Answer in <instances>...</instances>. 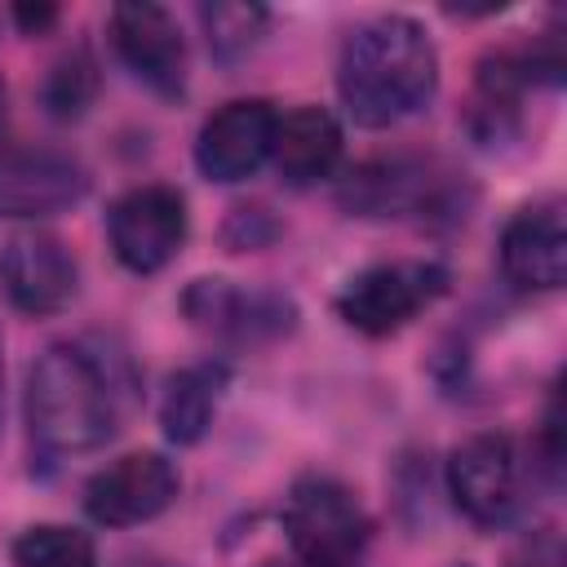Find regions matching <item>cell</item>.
Returning a JSON list of instances; mask_svg holds the SVG:
<instances>
[{
    "mask_svg": "<svg viewBox=\"0 0 567 567\" xmlns=\"http://www.w3.org/2000/svg\"><path fill=\"white\" fill-rule=\"evenodd\" d=\"M439 84V53L421 22L381 13L354 27L337 58V93L359 128H390L416 115Z\"/></svg>",
    "mask_w": 567,
    "mask_h": 567,
    "instance_id": "obj_1",
    "label": "cell"
},
{
    "mask_svg": "<svg viewBox=\"0 0 567 567\" xmlns=\"http://www.w3.org/2000/svg\"><path fill=\"white\" fill-rule=\"evenodd\" d=\"M27 425L53 456L102 447L115 434L106 368L80 346H49L27 372Z\"/></svg>",
    "mask_w": 567,
    "mask_h": 567,
    "instance_id": "obj_2",
    "label": "cell"
},
{
    "mask_svg": "<svg viewBox=\"0 0 567 567\" xmlns=\"http://www.w3.org/2000/svg\"><path fill=\"white\" fill-rule=\"evenodd\" d=\"M284 532L292 567H359L372 523L346 483L328 474H306L288 492Z\"/></svg>",
    "mask_w": 567,
    "mask_h": 567,
    "instance_id": "obj_3",
    "label": "cell"
},
{
    "mask_svg": "<svg viewBox=\"0 0 567 567\" xmlns=\"http://www.w3.org/2000/svg\"><path fill=\"white\" fill-rule=\"evenodd\" d=\"M443 292H447V270L439 261H381L359 270L337 292V315L363 337H390L408 328Z\"/></svg>",
    "mask_w": 567,
    "mask_h": 567,
    "instance_id": "obj_4",
    "label": "cell"
},
{
    "mask_svg": "<svg viewBox=\"0 0 567 567\" xmlns=\"http://www.w3.org/2000/svg\"><path fill=\"white\" fill-rule=\"evenodd\" d=\"M190 217H186V199L173 186H133L124 190L111 213H106V235H111V252L124 270L133 275H155L164 270L182 244H186Z\"/></svg>",
    "mask_w": 567,
    "mask_h": 567,
    "instance_id": "obj_5",
    "label": "cell"
},
{
    "mask_svg": "<svg viewBox=\"0 0 567 567\" xmlns=\"http://www.w3.org/2000/svg\"><path fill=\"white\" fill-rule=\"evenodd\" d=\"M182 310L199 332L226 346H261L292 332L297 323V306L288 297L239 288L230 279H195L182 292Z\"/></svg>",
    "mask_w": 567,
    "mask_h": 567,
    "instance_id": "obj_6",
    "label": "cell"
},
{
    "mask_svg": "<svg viewBox=\"0 0 567 567\" xmlns=\"http://www.w3.org/2000/svg\"><path fill=\"white\" fill-rule=\"evenodd\" d=\"M518 452L505 434H474L447 461V492L474 527H505L518 509Z\"/></svg>",
    "mask_w": 567,
    "mask_h": 567,
    "instance_id": "obj_7",
    "label": "cell"
},
{
    "mask_svg": "<svg viewBox=\"0 0 567 567\" xmlns=\"http://www.w3.org/2000/svg\"><path fill=\"white\" fill-rule=\"evenodd\" d=\"M177 470L159 452H128L97 470L84 487V509L97 527H137L177 501Z\"/></svg>",
    "mask_w": 567,
    "mask_h": 567,
    "instance_id": "obj_8",
    "label": "cell"
},
{
    "mask_svg": "<svg viewBox=\"0 0 567 567\" xmlns=\"http://www.w3.org/2000/svg\"><path fill=\"white\" fill-rule=\"evenodd\" d=\"M111 44L120 62L159 97H177L186 89V40L168 9L128 0L111 9Z\"/></svg>",
    "mask_w": 567,
    "mask_h": 567,
    "instance_id": "obj_9",
    "label": "cell"
},
{
    "mask_svg": "<svg viewBox=\"0 0 567 567\" xmlns=\"http://www.w3.org/2000/svg\"><path fill=\"white\" fill-rule=\"evenodd\" d=\"M89 173L75 155L53 146H4L0 151V217H49L80 204Z\"/></svg>",
    "mask_w": 567,
    "mask_h": 567,
    "instance_id": "obj_10",
    "label": "cell"
},
{
    "mask_svg": "<svg viewBox=\"0 0 567 567\" xmlns=\"http://www.w3.org/2000/svg\"><path fill=\"white\" fill-rule=\"evenodd\" d=\"M0 284L22 315H58L75 297V257L49 230H13L0 248Z\"/></svg>",
    "mask_w": 567,
    "mask_h": 567,
    "instance_id": "obj_11",
    "label": "cell"
},
{
    "mask_svg": "<svg viewBox=\"0 0 567 567\" xmlns=\"http://www.w3.org/2000/svg\"><path fill=\"white\" fill-rule=\"evenodd\" d=\"M275 124L279 115L261 97H239L213 111L195 137V164L208 182H244L252 177L275 146Z\"/></svg>",
    "mask_w": 567,
    "mask_h": 567,
    "instance_id": "obj_12",
    "label": "cell"
},
{
    "mask_svg": "<svg viewBox=\"0 0 567 567\" xmlns=\"http://www.w3.org/2000/svg\"><path fill=\"white\" fill-rule=\"evenodd\" d=\"M501 270L523 292H554L567 284V217L558 199L532 204L505 226Z\"/></svg>",
    "mask_w": 567,
    "mask_h": 567,
    "instance_id": "obj_13",
    "label": "cell"
},
{
    "mask_svg": "<svg viewBox=\"0 0 567 567\" xmlns=\"http://www.w3.org/2000/svg\"><path fill=\"white\" fill-rule=\"evenodd\" d=\"M270 159L279 168V177L297 190L332 177L337 159H341V124L323 111V106H297L275 124V146Z\"/></svg>",
    "mask_w": 567,
    "mask_h": 567,
    "instance_id": "obj_14",
    "label": "cell"
},
{
    "mask_svg": "<svg viewBox=\"0 0 567 567\" xmlns=\"http://www.w3.org/2000/svg\"><path fill=\"white\" fill-rule=\"evenodd\" d=\"M217 372L213 368H182L168 377L164 399H159V425L173 443H199L208 421H213V403H217Z\"/></svg>",
    "mask_w": 567,
    "mask_h": 567,
    "instance_id": "obj_15",
    "label": "cell"
},
{
    "mask_svg": "<svg viewBox=\"0 0 567 567\" xmlns=\"http://www.w3.org/2000/svg\"><path fill=\"white\" fill-rule=\"evenodd\" d=\"M13 567H97V545L80 527L35 523L13 540Z\"/></svg>",
    "mask_w": 567,
    "mask_h": 567,
    "instance_id": "obj_16",
    "label": "cell"
},
{
    "mask_svg": "<svg viewBox=\"0 0 567 567\" xmlns=\"http://www.w3.org/2000/svg\"><path fill=\"white\" fill-rule=\"evenodd\" d=\"M199 22H204V35H208L213 58L235 62V58H244L261 40L270 13L261 4H248V0H217V4H204L199 9Z\"/></svg>",
    "mask_w": 567,
    "mask_h": 567,
    "instance_id": "obj_17",
    "label": "cell"
},
{
    "mask_svg": "<svg viewBox=\"0 0 567 567\" xmlns=\"http://www.w3.org/2000/svg\"><path fill=\"white\" fill-rule=\"evenodd\" d=\"M93 97H97V62L84 49L58 58L40 89V102L53 120H80L93 106Z\"/></svg>",
    "mask_w": 567,
    "mask_h": 567,
    "instance_id": "obj_18",
    "label": "cell"
},
{
    "mask_svg": "<svg viewBox=\"0 0 567 567\" xmlns=\"http://www.w3.org/2000/svg\"><path fill=\"white\" fill-rule=\"evenodd\" d=\"M505 567H567V549H563V536L554 532V527H540V532H532L514 554H509V563Z\"/></svg>",
    "mask_w": 567,
    "mask_h": 567,
    "instance_id": "obj_19",
    "label": "cell"
},
{
    "mask_svg": "<svg viewBox=\"0 0 567 567\" xmlns=\"http://www.w3.org/2000/svg\"><path fill=\"white\" fill-rule=\"evenodd\" d=\"M13 18L22 22V31H27V35H35V31H44V27H53V22H58V9H53V4H40V9L18 4V9H13Z\"/></svg>",
    "mask_w": 567,
    "mask_h": 567,
    "instance_id": "obj_20",
    "label": "cell"
},
{
    "mask_svg": "<svg viewBox=\"0 0 567 567\" xmlns=\"http://www.w3.org/2000/svg\"><path fill=\"white\" fill-rule=\"evenodd\" d=\"M545 425H549V434H558V412H549ZM549 465H558V447H554V443H549Z\"/></svg>",
    "mask_w": 567,
    "mask_h": 567,
    "instance_id": "obj_21",
    "label": "cell"
},
{
    "mask_svg": "<svg viewBox=\"0 0 567 567\" xmlns=\"http://www.w3.org/2000/svg\"><path fill=\"white\" fill-rule=\"evenodd\" d=\"M0 354H4V350H0ZM0 377H4V359H0Z\"/></svg>",
    "mask_w": 567,
    "mask_h": 567,
    "instance_id": "obj_22",
    "label": "cell"
}]
</instances>
